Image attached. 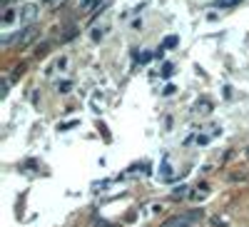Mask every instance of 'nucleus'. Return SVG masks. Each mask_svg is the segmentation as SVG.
Returning <instances> with one entry per match:
<instances>
[{"mask_svg": "<svg viewBox=\"0 0 249 227\" xmlns=\"http://www.w3.org/2000/svg\"><path fill=\"white\" fill-rule=\"evenodd\" d=\"M239 0H217V5L219 8H232V5H237Z\"/></svg>", "mask_w": 249, "mask_h": 227, "instance_id": "nucleus-6", "label": "nucleus"}, {"mask_svg": "<svg viewBox=\"0 0 249 227\" xmlns=\"http://www.w3.org/2000/svg\"><path fill=\"white\" fill-rule=\"evenodd\" d=\"M202 215H204V212H202V210H195V212H192V215H190V217H192V220H199V217H202Z\"/></svg>", "mask_w": 249, "mask_h": 227, "instance_id": "nucleus-9", "label": "nucleus"}, {"mask_svg": "<svg viewBox=\"0 0 249 227\" xmlns=\"http://www.w3.org/2000/svg\"><path fill=\"white\" fill-rule=\"evenodd\" d=\"M13 20H15V10H10V8H8V10L3 13V23L8 25V23H13Z\"/></svg>", "mask_w": 249, "mask_h": 227, "instance_id": "nucleus-4", "label": "nucleus"}, {"mask_svg": "<svg viewBox=\"0 0 249 227\" xmlns=\"http://www.w3.org/2000/svg\"><path fill=\"white\" fill-rule=\"evenodd\" d=\"M172 45H177V38H175V35H170V38H164V43H162V48H172Z\"/></svg>", "mask_w": 249, "mask_h": 227, "instance_id": "nucleus-7", "label": "nucleus"}, {"mask_svg": "<svg viewBox=\"0 0 249 227\" xmlns=\"http://www.w3.org/2000/svg\"><path fill=\"white\" fill-rule=\"evenodd\" d=\"M162 227H190V220L187 217H172V220H167Z\"/></svg>", "mask_w": 249, "mask_h": 227, "instance_id": "nucleus-3", "label": "nucleus"}, {"mask_svg": "<svg viewBox=\"0 0 249 227\" xmlns=\"http://www.w3.org/2000/svg\"><path fill=\"white\" fill-rule=\"evenodd\" d=\"M37 35H40V30H37L35 25H28V28H20V33H18L15 38H5V43L15 40L18 48H28V45H33V43H35V38H37Z\"/></svg>", "mask_w": 249, "mask_h": 227, "instance_id": "nucleus-1", "label": "nucleus"}, {"mask_svg": "<svg viewBox=\"0 0 249 227\" xmlns=\"http://www.w3.org/2000/svg\"><path fill=\"white\" fill-rule=\"evenodd\" d=\"M247 157H249V150H247Z\"/></svg>", "mask_w": 249, "mask_h": 227, "instance_id": "nucleus-11", "label": "nucleus"}, {"mask_svg": "<svg viewBox=\"0 0 249 227\" xmlns=\"http://www.w3.org/2000/svg\"><path fill=\"white\" fill-rule=\"evenodd\" d=\"M197 110H202V113H210L212 108H210V102H207V100H202V102H197Z\"/></svg>", "mask_w": 249, "mask_h": 227, "instance_id": "nucleus-8", "label": "nucleus"}, {"mask_svg": "<svg viewBox=\"0 0 249 227\" xmlns=\"http://www.w3.org/2000/svg\"><path fill=\"white\" fill-rule=\"evenodd\" d=\"M70 88H72V82H70V80H65V82H57V90H60V93H70Z\"/></svg>", "mask_w": 249, "mask_h": 227, "instance_id": "nucleus-5", "label": "nucleus"}, {"mask_svg": "<svg viewBox=\"0 0 249 227\" xmlns=\"http://www.w3.org/2000/svg\"><path fill=\"white\" fill-rule=\"evenodd\" d=\"M45 3H53V0H45Z\"/></svg>", "mask_w": 249, "mask_h": 227, "instance_id": "nucleus-10", "label": "nucleus"}, {"mask_svg": "<svg viewBox=\"0 0 249 227\" xmlns=\"http://www.w3.org/2000/svg\"><path fill=\"white\" fill-rule=\"evenodd\" d=\"M40 15V5H35V3H25L23 8L18 10V23H23V25H30V23H35V18Z\"/></svg>", "mask_w": 249, "mask_h": 227, "instance_id": "nucleus-2", "label": "nucleus"}]
</instances>
